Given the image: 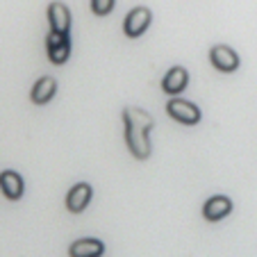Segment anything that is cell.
I'll list each match as a JSON object with an SVG mask.
<instances>
[{"label":"cell","instance_id":"cell-1","mask_svg":"<svg viewBox=\"0 0 257 257\" xmlns=\"http://www.w3.org/2000/svg\"><path fill=\"white\" fill-rule=\"evenodd\" d=\"M123 123H125V144L127 151L137 157V160H148L153 153L151 148V130L155 127V121L148 112L139 109V107H125L123 109Z\"/></svg>","mask_w":257,"mask_h":257},{"label":"cell","instance_id":"cell-2","mask_svg":"<svg viewBox=\"0 0 257 257\" xmlns=\"http://www.w3.org/2000/svg\"><path fill=\"white\" fill-rule=\"evenodd\" d=\"M166 112L171 118H175L182 125H196L200 123V109L189 100H182V98H171L166 102Z\"/></svg>","mask_w":257,"mask_h":257},{"label":"cell","instance_id":"cell-3","mask_svg":"<svg viewBox=\"0 0 257 257\" xmlns=\"http://www.w3.org/2000/svg\"><path fill=\"white\" fill-rule=\"evenodd\" d=\"M151 21H153V14L148 7H135V10L125 16V21H123V32H125V37H130V39H137V37H141V34L148 30Z\"/></svg>","mask_w":257,"mask_h":257},{"label":"cell","instance_id":"cell-4","mask_svg":"<svg viewBox=\"0 0 257 257\" xmlns=\"http://www.w3.org/2000/svg\"><path fill=\"white\" fill-rule=\"evenodd\" d=\"M209 62L221 73H234L239 68V55L230 46L218 44V46H212V50H209Z\"/></svg>","mask_w":257,"mask_h":257},{"label":"cell","instance_id":"cell-5","mask_svg":"<svg viewBox=\"0 0 257 257\" xmlns=\"http://www.w3.org/2000/svg\"><path fill=\"white\" fill-rule=\"evenodd\" d=\"M46 48H48V59L50 62L53 64H64L68 57H71V37L50 30L48 39H46Z\"/></svg>","mask_w":257,"mask_h":257},{"label":"cell","instance_id":"cell-6","mask_svg":"<svg viewBox=\"0 0 257 257\" xmlns=\"http://www.w3.org/2000/svg\"><path fill=\"white\" fill-rule=\"evenodd\" d=\"M91 196H93L91 185H87V182L73 185L66 194V209L71 214H82L89 207V203H91Z\"/></svg>","mask_w":257,"mask_h":257},{"label":"cell","instance_id":"cell-7","mask_svg":"<svg viewBox=\"0 0 257 257\" xmlns=\"http://www.w3.org/2000/svg\"><path fill=\"white\" fill-rule=\"evenodd\" d=\"M187 84H189V73L182 66H173L164 75V80H162V89H164V93H169V96L182 93L187 89Z\"/></svg>","mask_w":257,"mask_h":257},{"label":"cell","instance_id":"cell-8","mask_svg":"<svg viewBox=\"0 0 257 257\" xmlns=\"http://www.w3.org/2000/svg\"><path fill=\"white\" fill-rule=\"evenodd\" d=\"M232 212V200L228 196H212V198L205 200L203 205V216L207 221H221L228 214Z\"/></svg>","mask_w":257,"mask_h":257},{"label":"cell","instance_id":"cell-9","mask_svg":"<svg viewBox=\"0 0 257 257\" xmlns=\"http://www.w3.org/2000/svg\"><path fill=\"white\" fill-rule=\"evenodd\" d=\"M48 23L53 32L68 34L71 30V12L64 3H50L48 5Z\"/></svg>","mask_w":257,"mask_h":257},{"label":"cell","instance_id":"cell-10","mask_svg":"<svg viewBox=\"0 0 257 257\" xmlns=\"http://www.w3.org/2000/svg\"><path fill=\"white\" fill-rule=\"evenodd\" d=\"M105 252V243L100 239H91V237H84L78 239L68 246V255L71 257H102Z\"/></svg>","mask_w":257,"mask_h":257},{"label":"cell","instance_id":"cell-11","mask_svg":"<svg viewBox=\"0 0 257 257\" xmlns=\"http://www.w3.org/2000/svg\"><path fill=\"white\" fill-rule=\"evenodd\" d=\"M55 93H57V82H55V78L44 75V78H39L34 82L32 91H30V100H32L34 105H46V102H50L55 98Z\"/></svg>","mask_w":257,"mask_h":257},{"label":"cell","instance_id":"cell-12","mask_svg":"<svg viewBox=\"0 0 257 257\" xmlns=\"http://www.w3.org/2000/svg\"><path fill=\"white\" fill-rule=\"evenodd\" d=\"M23 178H21L16 171H3L0 173V191L5 194V198L10 200H21V196H23Z\"/></svg>","mask_w":257,"mask_h":257},{"label":"cell","instance_id":"cell-13","mask_svg":"<svg viewBox=\"0 0 257 257\" xmlns=\"http://www.w3.org/2000/svg\"><path fill=\"white\" fill-rule=\"evenodd\" d=\"M114 3L116 0H91V12L96 16H107L114 10Z\"/></svg>","mask_w":257,"mask_h":257}]
</instances>
